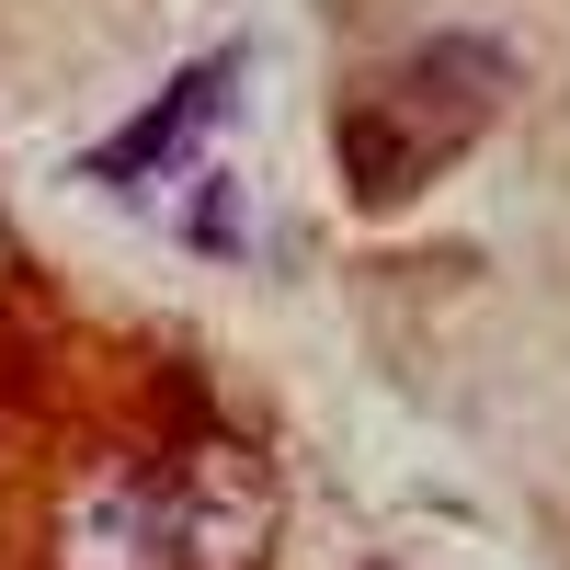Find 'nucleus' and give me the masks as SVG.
I'll return each instance as SVG.
<instances>
[{"mask_svg":"<svg viewBox=\"0 0 570 570\" xmlns=\"http://www.w3.org/2000/svg\"><path fill=\"white\" fill-rule=\"evenodd\" d=\"M217 104H228V58H217V69H195V80H171L160 104L137 115L126 137H104V149H91L80 171H91V183H137V171H160V160H171V149H183V137H195Z\"/></svg>","mask_w":570,"mask_h":570,"instance_id":"4","label":"nucleus"},{"mask_svg":"<svg viewBox=\"0 0 570 570\" xmlns=\"http://www.w3.org/2000/svg\"><path fill=\"white\" fill-rule=\"evenodd\" d=\"M183 240L195 252H240V183H206L195 217H183Z\"/></svg>","mask_w":570,"mask_h":570,"instance_id":"5","label":"nucleus"},{"mask_svg":"<svg viewBox=\"0 0 570 570\" xmlns=\"http://www.w3.org/2000/svg\"><path fill=\"white\" fill-rule=\"evenodd\" d=\"M149 491H160V559L171 570H263L274 559L285 502H274V468L240 434H195Z\"/></svg>","mask_w":570,"mask_h":570,"instance_id":"2","label":"nucleus"},{"mask_svg":"<svg viewBox=\"0 0 570 570\" xmlns=\"http://www.w3.org/2000/svg\"><path fill=\"white\" fill-rule=\"evenodd\" d=\"M502 104H513V58H502V46H491V35H434L389 91H365V104L343 115V149L411 137V149H400V183H422V171H445Z\"/></svg>","mask_w":570,"mask_h":570,"instance_id":"1","label":"nucleus"},{"mask_svg":"<svg viewBox=\"0 0 570 570\" xmlns=\"http://www.w3.org/2000/svg\"><path fill=\"white\" fill-rule=\"evenodd\" d=\"M58 570H171L160 559V491L149 480H91L58 525Z\"/></svg>","mask_w":570,"mask_h":570,"instance_id":"3","label":"nucleus"},{"mask_svg":"<svg viewBox=\"0 0 570 570\" xmlns=\"http://www.w3.org/2000/svg\"><path fill=\"white\" fill-rule=\"evenodd\" d=\"M0 285H12V252H0Z\"/></svg>","mask_w":570,"mask_h":570,"instance_id":"6","label":"nucleus"}]
</instances>
